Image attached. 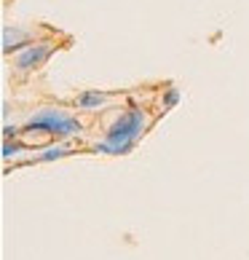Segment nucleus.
<instances>
[{
	"instance_id": "1",
	"label": "nucleus",
	"mask_w": 249,
	"mask_h": 260,
	"mask_svg": "<svg viewBox=\"0 0 249 260\" xmlns=\"http://www.w3.org/2000/svg\"><path fill=\"white\" fill-rule=\"evenodd\" d=\"M148 126L145 110L139 108H129L126 113H121L116 121L110 123V129L104 132L102 142H97V153L104 156H126L134 150L137 140L142 137V132Z\"/></svg>"
},
{
	"instance_id": "2",
	"label": "nucleus",
	"mask_w": 249,
	"mask_h": 260,
	"mask_svg": "<svg viewBox=\"0 0 249 260\" xmlns=\"http://www.w3.org/2000/svg\"><path fill=\"white\" fill-rule=\"evenodd\" d=\"M24 129L27 132H46L51 134L56 140H64V137H73V134H78L83 126L81 121L75 118V115L64 113V110H56V108H43L41 113L30 115V118L24 121Z\"/></svg>"
},
{
	"instance_id": "3",
	"label": "nucleus",
	"mask_w": 249,
	"mask_h": 260,
	"mask_svg": "<svg viewBox=\"0 0 249 260\" xmlns=\"http://www.w3.org/2000/svg\"><path fill=\"white\" fill-rule=\"evenodd\" d=\"M54 51V46L49 41H43V43H30L24 51H19V56L14 59V67L19 73H30V70H38L46 59L51 56Z\"/></svg>"
},
{
	"instance_id": "4",
	"label": "nucleus",
	"mask_w": 249,
	"mask_h": 260,
	"mask_svg": "<svg viewBox=\"0 0 249 260\" xmlns=\"http://www.w3.org/2000/svg\"><path fill=\"white\" fill-rule=\"evenodd\" d=\"M30 32L22 30V27H3V54H11V51H24L30 46Z\"/></svg>"
},
{
	"instance_id": "5",
	"label": "nucleus",
	"mask_w": 249,
	"mask_h": 260,
	"mask_svg": "<svg viewBox=\"0 0 249 260\" xmlns=\"http://www.w3.org/2000/svg\"><path fill=\"white\" fill-rule=\"evenodd\" d=\"M113 97L110 91H99V89H86L81 91L78 97H75V105H78L81 110H99L104 102Z\"/></svg>"
},
{
	"instance_id": "6",
	"label": "nucleus",
	"mask_w": 249,
	"mask_h": 260,
	"mask_svg": "<svg viewBox=\"0 0 249 260\" xmlns=\"http://www.w3.org/2000/svg\"><path fill=\"white\" fill-rule=\"evenodd\" d=\"M64 156H70V150H67L64 145H56V148H46L41 156H38L35 161L38 164H46V161H54V158H64Z\"/></svg>"
},
{
	"instance_id": "7",
	"label": "nucleus",
	"mask_w": 249,
	"mask_h": 260,
	"mask_svg": "<svg viewBox=\"0 0 249 260\" xmlns=\"http://www.w3.org/2000/svg\"><path fill=\"white\" fill-rule=\"evenodd\" d=\"M24 150V145L19 140H3V158H11V156H19Z\"/></svg>"
},
{
	"instance_id": "8",
	"label": "nucleus",
	"mask_w": 249,
	"mask_h": 260,
	"mask_svg": "<svg viewBox=\"0 0 249 260\" xmlns=\"http://www.w3.org/2000/svg\"><path fill=\"white\" fill-rule=\"evenodd\" d=\"M177 102H180V89L177 86H169L166 94H164V108H174Z\"/></svg>"
},
{
	"instance_id": "9",
	"label": "nucleus",
	"mask_w": 249,
	"mask_h": 260,
	"mask_svg": "<svg viewBox=\"0 0 249 260\" xmlns=\"http://www.w3.org/2000/svg\"><path fill=\"white\" fill-rule=\"evenodd\" d=\"M16 134H19V126H11V123L3 126V140H16Z\"/></svg>"
}]
</instances>
